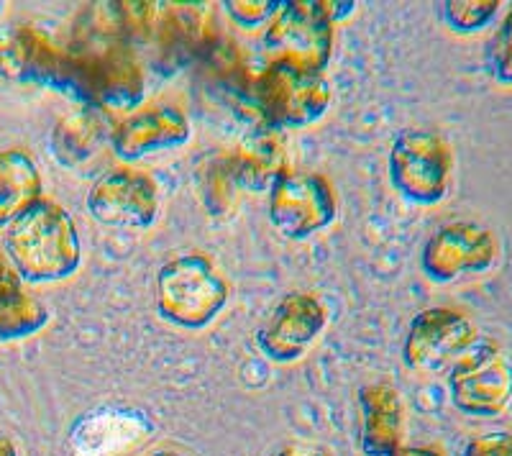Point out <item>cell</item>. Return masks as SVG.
Returning a JSON list of instances; mask_svg holds the SVG:
<instances>
[{"label": "cell", "mask_w": 512, "mask_h": 456, "mask_svg": "<svg viewBox=\"0 0 512 456\" xmlns=\"http://www.w3.org/2000/svg\"><path fill=\"white\" fill-rule=\"evenodd\" d=\"M0 72L47 85L100 111L134 113L144 98V77L128 49L116 44L88 47L85 41L67 52L29 26L0 36Z\"/></svg>", "instance_id": "6da1fadb"}, {"label": "cell", "mask_w": 512, "mask_h": 456, "mask_svg": "<svg viewBox=\"0 0 512 456\" xmlns=\"http://www.w3.org/2000/svg\"><path fill=\"white\" fill-rule=\"evenodd\" d=\"M8 262L21 282L52 285L70 280L82 264L77 223L67 208L41 198L6 226L3 236Z\"/></svg>", "instance_id": "7a4b0ae2"}, {"label": "cell", "mask_w": 512, "mask_h": 456, "mask_svg": "<svg viewBox=\"0 0 512 456\" xmlns=\"http://www.w3.org/2000/svg\"><path fill=\"white\" fill-rule=\"evenodd\" d=\"M231 300V287L216 262L203 252H187L164 262L157 272V313L185 331H203L218 321Z\"/></svg>", "instance_id": "3957f363"}, {"label": "cell", "mask_w": 512, "mask_h": 456, "mask_svg": "<svg viewBox=\"0 0 512 456\" xmlns=\"http://www.w3.org/2000/svg\"><path fill=\"white\" fill-rule=\"evenodd\" d=\"M356 3L282 0L280 11L264 31V49L272 59H287L308 70L323 72L333 54V26L349 18Z\"/></svg>", "instance_id": "277c9868"}, {"label": "cell", "mask_w": 512, "mask_h": 456, "mask_svg": "<svg viewBox=\"0 0 512 456\" xmlns=\"http://www.w3.org/2000/svg\"><path fill=\"white\" fill-rule=\"evenodd\" d=\"M254 100L262 126L277 131L308 129L331 108V85L323 72L287 59H269L254 80Z\"/></svg>", "instance_id": "5b68a950"}, {"label": "cell", "mask_w": 512, "mask_h": 456, "mask_svg": "<svg viewBox=\"0 0 512 456\" xmlns=\"http://www.w3.org/2000/svg\"><path fill=\"white\" fill-rule=\"evenodd\" d=\"M448 395L472 418H497L512 403V359L497 341L477 339L448 369Z\"/></svg>", "instance_id": "8992f818"}, {"label": "cell", "mask_w": 512, "mask_h": 456, "mask_svg": "<svg viewBox=\"0 0 512 456\" xmlns=\"http://www.w3.org/2000/svg\"><path fill=\"white\" fill-rule=\"evenodd\" d=\"M392 188L415 205H436L451 190L454 152L431 129H405L392 141L387 159Z\"/></svg>", "instance_id": "52a82bcc"}, {"label": "cell", "mask_w": 512, "mask_h": 456, "mask_svg": "<svg viewBox=\"0 0 512 456\" xmlns=\"http://www.w3.org/2000/svg\"><path fill=\"white\" fill-rule=\"evenodd\" d=\"M336 216V190L318 172H287L269 190V223L290 241L313 239L333 226Z\"/></svg>", "instance_id": "ba28073f"}, {"label": "cell", "mask_w": 512, "mask_h": 456, "mask_svg": "<svg viewBox=\"0 0 512 456\" xmlns=\"http://www.w3.org/2000/svg\"><path fill=\"white\" fill-rule=\"evenodd\" d=\"M500 259L495 231L477 221H451L436 228L420 252L423 275L438 285L484 275Z\"/></svg>", "instance_id": "9c48e42d"}, {"label": "cell", "mask_w": 512, "mask_h": 456, "mask_svg": "<svg viewBox=\"0 0 512 456\" xmlns=\"http://www.w3.org/2000/svg\"><path fill=\"white\" fill-rule=\"evenodd\" d=\"M88 213L103 226L144 231L159 221V185L144 170L121 164L103 172L88 190Z\"/></svg>", "instance_id": "30bf717a"}, {"label": "cell", "mask_w": 512, "mask_h": 456, "mask_svg": "<svg viewBox=\"0 0 512 456\" xmlns=\"http://www.w3.org/2000/svg\"><path fill=\"white\" fill-rule=\"evenodd\" d=\"M157 436V423L136 405L111 403L88 410L70 428V456H134Z\"/></svg>", "instance_id": "8fae6325"}, {"label": "cell", "mask_w": 512, "mask_h": 456, "mask_svg": "<svg viewBox=\"0 0 512 456\" xmlns=\"http://www.w3.org/2000/svg\"><path fill=\"white\" fill-rule=\"evenodd\" d=\"M328 326V310L315 295L292 290L274 305L256 331V346L274 364H292L318 344Z\"/></svg>", "instance_id": "7c38bea8"}, {"label": "cell", "mask_w": 512, "mask_h": 456, "mask_svg": "<svg viewBox=\"0 0 512 456\" xmlns=\"http://www.w3.org/2000/svg\"><path fill=\"white\" fill-rule=\"evenodd\" d=\"M477 339V326L461 310L425 308L410 321L402 341V362L415 372H438L454 364Z\"/></svg>", "instance_id": "4fadbf2b"}, {"label": "cell", "mask_w": 512, "mask_h": 456, "mask_svg": "<svg viewBox=\"0 0 512 456\" xmlns=\"http://www.w3.org/2000/svg\"><path fill=\"white\" fill-rule=\"evenodd\" d=\"M192 139L190 118L177 106H149L128 113L113 126L111 149L121 162L131 164L149 154L185 147Z\"/></svg>", "instance_id": "5bb4252c"}, {"label": "cell", "mask_w": 512, "mask_h": 456, "mask_svg": "<svg viewBox=\"0 0 512 456\" xmlns=\"http://www.w3.org/2000/svg\"><path fill=\"white\" fill-rule=\"evenodd\" d=\"M226 170L233 188L246 193H269L274 182L290 172L285 134L269 126L254 129L239 141L231 157H226Z\"/></svg>", "instance_id": "9a60e30c"}, {"label": "cell", "mask_w": 512, "mask_h": 456, "mask_svg": "<svg viewBox=\"0 0 512 456\" xmlns=\"http://www.w3.org/2000/svg\"><path fill=\"white\" fill-rule=\"evenodd\" d=\"M359 410V446L364 456H390L400 449L405 433V403L395 387L384 382L364 385L359 390Z\"/></svg>", "instance_id": "2e32d148"}, {"label": "cell", "mask_w": 512, "mask_h": 456, "mask_svg": "<svg viewBox=\"0 0 512 456\" xmlns=\"http://www.w3.org/2000/svg\"><path fill=\"white\" fill-rule=\"evenodd\" d=\"M113 126L100 108H80L64 116L52 131V154L64 167H80L100 149L105 139H111Z\"/></svg>", "instance_id": "e0dca14e"}, {"label": "cell", "mask_w": 512, "mask_h": 456, "mask_svg": "<svg viewBox=\"0 0 512 456\" xmlns=\"http://www.w3.org/2000/svg\"><path fill=\"white\" fill-rule=\"evenodd\" d=\"M44 180L34 159L21 149L0 152V228L16 221L44 198Z\"/></svg>", "instance_id": "ac0fdd59"}, {"label": "cell", "mask_w": 512, "mask_h": 456, "mask_svg": "<svg viewBox=\"0 0 512 456\" xmlns=\"http://www.w3.org/2000/svg\"><path fill=\"white\" fill-rule=\"evenodd\" d=\"M52 321V310L44 300L26 290L0 298V344L24 341L41 334Z\"/></svg>", "instance_id": "d6986e66"}, {"label": "cell", "mask_w": 512, "mask_h": 456, "mask_svg": "<svg viewBox=\"0 0 512 456\" xmlns=\"http://www.w3.org/2000/svg\"><path fill=\"white\" fill-rule=\"evenodd\" d=\"M500 8V0H446L438 13L454 34H477L495 21Z\"/></svg>", "instance_id": "ffe728a7"}, {"label": "cell", "mask_w": 512, "mask_h": 456, "mask_svg": "<svg viewBox=\"0 0 512 456\" xmlns=\"http://www.w3.org/2000/svg\"><path fill=\"white\" fill-rule=\"evenodd\" d=\"M487 65L489 75L495 77V82H500L505 88H512V8L505 13L495 36L489 41Z\"/></svg>", "instance_id": "44dd1931"}, {"label": "cell", "mask_w": 512, "mask_h": 456, "mask_svg": "<svg viewBox=\"0 0 512 456\" xmlns=\"http://www.w3.org/2000/svg\"><path fill=\"white\" fill-rule=\"evenodd\" d=\"M280 6L282 3H277V0H226L223 3L233 24L246 31L267 26L274 18V13L280 11Z\"/></svg>", "instance_id": "7402d4cb"}, {"label": "cell", "mask_w": 512, "mask_h": 456, "mask_svg": "<svg viewBox=\"0 0 512 456\" xmlns=\"http://www.w3.org/2000/svg\"><path fill=\"white\" fill-rule=\"evenodd\" d=\"M461 456H512V431L479 433L469 439Z\"/></svg>", "instance_id": "603a6c76"}, {"label": "cell", "mask_w": 512, "mask_h": 456, "mask_svg": "<svg viewBox=\"0 0 512 456\" xmlns=\"http://www.w3.org/2000/svg\"><path fill=\"white\" fill-rule=\"evenodd\" d=\"M24 290V282L16 275L13 264L8 262L6 252H0V298H8L13 293H21Z\"/></svg>", "instance_id": "cb8c5ba5"}, {"label": "cell", "mask_w": 512, "mask_h": 456, "mask_svg": "<svg viewBox=\"0 0 512 456\" xmlns=\"http://www.w3.org/2000/svg\"><path fill=\"white\" fill-rule=\"evenodd\" d=\"M274 456H333L326 446L308 444V441H290L282 449L274 451Z\"/></svg>", "instance_id": "d4e9b609"}, {"label": "cell", "mask_w": 512, "mask_h": 456, "mask_svg": "<svg viewBox=\"0 0 512 456\" xmlns=\"http://www.w3.org/2000/svg\"><path fill=\"white\" fill-rule=\"evenodd\" d=\"M390 456H443V454L438 449H433V446H400V449L392 451Z\"/></svg>", "instance_id": "484cf974"}, {"label": "cell", "mask_w": 512, "mask_h": 456, "mask_svg": "<svg viewBox=\"0 0 512 456\" xmlns=\"http://www.w3.org/2000/svg\"><path fill=\"white\" fill-rule=\"evenodd\" d=\"M0 456H21V449H18L16 441L3 431H0Z\"/></svg>", "instance_id": "4316f807"}, {"label": "cell", "mask_w": 512, "mask_h": 456, "mask_svg": "<svg viewBox=\"0 0 512 456\" xmlns=\"http://www.w3.org/2000/svg\"><path fill=\"white\" fill-rule=\"evenodd\" d=\"M149 456H187V454H182V451H177V449H157V451H152Z\"/></svg>", "instance_id": "83f0119b"}, {"label": "cell", "mask_w": 512, "mask_h": 456, "mask_svg": "<svg viewBox=\"0 0 512 456\" xmlns=\"http://www.w3.org/2000/svg\"><path fill=\"white\" fill-rule=\"evenodd\" d=\"M0 11H3V3H0Z\"/></svg>", "instance_id": "f1b7e54d"}]
</instances>
